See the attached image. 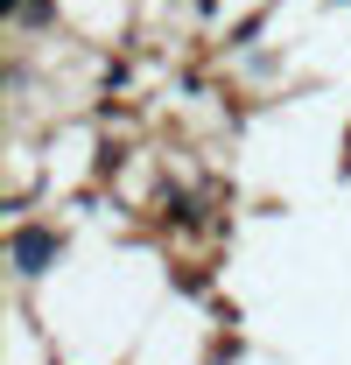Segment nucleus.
Here are the masks:
<instances>
[{
	"label": "nucleus",
	"mask_w": 351,
	"mask_h": 365,
	"mask_svg": "<svg viewBox=\"0 0 351 365\" xmlns=\"http://www.w3.org/2000/svg\"><path fill=\"white\" fill-rule=\"evenodd\" d=\"M162 218L169 225H197V197L190 190H162Z\"/></svg>",
	"instance_id": "3"
},
{
	"label": "nucleus",
	"mask_w": 351,
	"mask_h": 365,
	"mask_svg": "<svg viewBox=\"0 0 351 365\" xmlns=\"http://www.w3.org/2000/svg\"><path fill=\"white\" fill-rule=\"evenodd\" d=\"M49 21H56V0H21L7 29H21V36H36V29H49Z\"/></svg>",
	"instance_id": "2"
},
{
	"label": "nucleus",
	"mask_w": 351,
	"mask_h": 365,
	"mask_svg": "<svg viewBox=\"0 0 351 365\" xmlns=\"http://www.w3.org/2000/svg\"><path fill=\"white\" fill-rule=\"evenodd\" d=\"M56 260H63V225L21 218V225L7 232V267H14V281H43Z\"/></svg>",
	"instance_id": "1"
}]
</instances>
